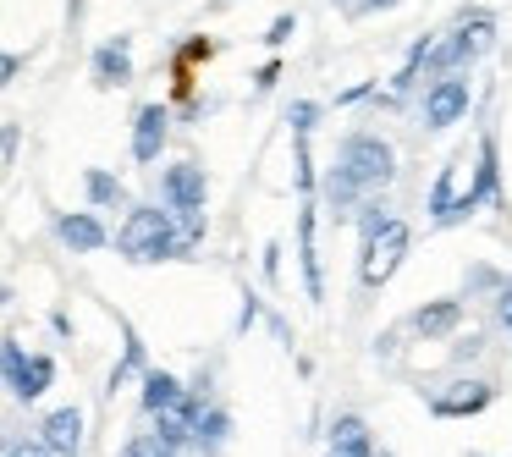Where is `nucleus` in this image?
Masks as SVG:
<instances>
[{"mask_svg":"<svg viewBox=\"0 0 512 457\" xmlns=\"http://www.w3.org/2000/svg\"><path fill=\"white\" fill-rule=\"evenodd\" d=\"M397 177V155L380 133H347L342 149H336V166L325 171V204L336 215H347L364 193H380Z\"/></svg>","mask_w":512,"mask_h":457,"instance_id":"1","label":"nucleus"},{"mask_svg":"<svg viewBox=\"0 0 512 457\" xmlns=\"http://www.w3.org/2000/svg\"><path fill=\"white\" fill-rule=\"evenodd\" d=\"M358 232H364V254H358V281H364V287H386V281L397 276V265L408 259V248H413L408 221L386 215V204H364V221H358Z\"/></svg>","mask_w":512,"mask_h":457,"instance_id":"2","label":"nucleus"},{"mask_svg":"<svg viewBox=\"0 0 512 457\" xmlns=\"http://www.w3.org/2000/svg\"><path fill=\"white\" fill-rule=\"evenodd\" d=\"M116 248H122L127 265H160V259H177V226H171V210H155V204H133L116 232Z\"/></svg>","mask_w":512,"mask_h":457,"instance_id":"3","label":"nucleus"},{"mask_svg":"<svg viewBox=\"0 0 512 457\" xmlns=\"http://www.w3.org/2000/svg\"><path fill=\"white\" fill-rule=\"evenodd\" d=\"M468 105H474L468 72H441V78H430V89H424V127H430V133H446L452 122L468 116Z\"/></svg>","mask_w":512,"mask_h":457,"instance_id":"4","label":"nucleus"},{"mask_svg":"<svg viewBox=\"0 0 512 457\" xmlns=\"http://www.w3.org/2000/svg\"><path fill=\"white\" fill-rule=\"evenodd\" d=\"M160 199H166V210H171V215H182V210H204V199H210L204 166H193V160H177V166H166V177H160Z\"/></svg>","mask_w":512,"mask_h":457,"instance_id":"5","label":"nucleus"},{"mask_svg":"<svg viewBox=\"0 0 512 457\" xmlns=\"http://www.w3.org/2000/svg\"><path fill=\"white\" fill-rule=\"evenodd\" d=\"M166 133H171L166 105H138V116H133V160L138 166H155L160 149H166Z\"/></svg>","mask_w":512,"mask_h":457,"instance_id":"6","label":"nucleus"},{"mask_svg":"<svg viewBox=\"0 0 512 457\" xmlns=\"http://www.w3.org/2000/svg\"><path fill=\"white\" fill-rule=\"evenodd\" d=\"M39 441L50 457H83V408H56L39 419Z\"/></svg>","mask_w":512,"mask_h":457,"instance_id":"7","label":"nucleus"},{"mask_svg":"<svg viewBox=\"0 0 512 457\" xmlns=\"http://www.w3.org/2000/svg\"><path fill=\"white\" fill-rule=\"evenodd\" d=\"M490 402H496V386H490V380H457V391H441L430 408H435V419H474Z\"/></svg>","mask_w":512,"mask_h":457,"instance_id":"8","label":"nucleus"},{"mask_svg":"<svg viewBox=\"0 0 512 457\" xmlns=\"http://www.w3.org/2000/svg\"><path fill=\"white\" fill-rule=\"evenodd\" d=\"M56 237L72 248V254H100L105 243H111V232H105V221L94 210H67L56 215Z\"/></svg>","mask_w":512,"mask_h":457,"instance_id":"9","label":"nucleus"},{"mask_svg":"<svg viewBox=\"0 0 512 457\" xmlns=\"http://www.w3.org/2000/svg\"><path fill=\"white\" fill-rule=\"evenodd\" d=\"M89 67H94V83H100V89H127V83H133V39L127 34L105 39Z\"/></svg>","mask_w":512,"mask_h":457,"instance_id":"10","label":"nucleus"},{"mask_svg":"<svg viewBox=\"0 0 512 457\" xmlns=\"http://www.w3.org/2000/svg\"><path fill=\"white\" fill-rule=\"evenodd\" d=\"M199 408H204L199 391H182L177 402H166V408L149 413V419H155V430L166 435L171 446H188V441H193V424H199Z\"/></svg>","mask_w":512,"mask_h":457,"instance_id":"11","label":"nucleus"},{"mask_svg":"<svg viewBox=\"0 0 512 457\" xmlns=\"http://www.w3.org/2000/svg\"><path fill=\"white\" fill-rule=\"evenodd\" d=\"M496 177H501V166H496V133H485V138H479V155H474V182L463 188V215L479 210L485 199H496Z\"/></svg>","mask_w":512,"mask_h":457,"instance_id":"12","label":"nucleus"},{"mask_svg":"<svg viewBox=\"0 0 512 457\" xmlns=\"http://www.w3.org/2000/svg\"><path fill=\"white\" fill-rule=\"evenodd\" d=\"M298 259H303V292L320 303L325 276H320V248H314V204L309 199H303V215H298Z\"/></svg>","mask_w":512,"mask_h":457,"instance_id":"13","label":"nucleus"},{"mask_svg":"<svg viewBox=\"0 0 512 457\" xmlns=\"http://www.w3.org/2000/svg\"><path fill=\"white\" fill-rule=\"evenodd\" d=\"M50 380H56V358H50V353H28L23 369H17V380H12V397L28 408V402H39L50 391Z\"/></svg>","mask_w":512,"mask_h":457,"instance_id":"14","label":"nucleus"},{"mask_svg":"<svg viewBox=\"0 0 512 457\" xmlns=\"http://www.w3.org/2000/svg\"><path fill=\"white\" fill-rule=\"evenodd\" d=\"M457 320H463V303H457V298H435V303H424V309L413 314V331H419L424 342H441V336L457 331Z\"/></svg>","mask_w":512,"mask_h":457,"instance_id":"15","label":"nucleus"},{"mask_svg":"<svg viewBox=\"0 0 512 457\" xmlns=\"http://www.w3.org/2000/svg\"><path fill=\"white\" fill-rule=\"evenodd\" d=\"M457 177H463V155L446 160L441 177H435V188H430V215H435V221H457V204H463V188H457Z\"/></svg>","mask_w":512,"mask_h":457,"instance_id":"16","label":"nucleus"},{"mask_svg":"<svg viewBox=\"0 0 512 457\" xmlns=\"http://www.w3.org/2000/svg\"><path fill=\"white\" fill-rule=\"evenodd\" d=\"M138 380H144V391H138V408H144V413H160L166 402H177L182 391H188L171 369H149V364L138 369Z\"/></svg>","mask_w":512,"mask_h":457,"instance_id":"17","label":"nucleus"},{"mask_svg":"<svg viewBox=\"0 0 512 457\" xmlns=\"http://www.w3.org/2000/svg\"><path fill=\"white\" fill-rule=\"evenodd\" d=\"M226 435H232V413H226V408H210V402H204L188 446H199V452L210 457V452H221V446H226Z\"/></svg>","mask_w":512,"mask_h":457,"instance_id":"18","label":"nucleus"},{"mask_svg":"<svg viewBox=\"0 0 512 457\" xmlns=\"http://www.w3.org/2000/svg\"><path fill=\"white\" fill-rule=\"evenodd\" d=\"M83 193H89L94 210H122V204H127L122 177H111L105 166H89V171H83Z\"/></svg>","mask_w":512,"mask_h":457,"instance_id":"19","label":"nucleus"},{"mask_svg":"<svg viewBox=\"0 0 512 457\" xmlns=\"http://www.w3.org/2000/svg\"><path fill=\"white\" fill-rule=\"evenodd\" d=\"M430 45H435V34H424V39H413V50L402 56V67H397V78H391V89H386V100H402V94L419 83V72H424V56H430Z\"/></svg>","mask_w":512,"mask_h":457,"instance_id":"20","label":"nucleus"},{"mask_svg":"<svg viewBox=\"0 0 512 457\" xmlns=\"http://www.w3.org/2000/svg\"><path fill=\"white\" fill-rule=\"evenodd\" d=\"M331 446H342V452H375V441H369V424L358 419V413H336Z\"/></svg>","mask_w":512,"mask_h":457,"instance_id":"21","label":"nucleus"},{"mask_svg":"<svg viewBox=\"0 0 512 457\" xmlns=\"http://www.w3.org/2000/svg\"><path fill=\"white\" fill-rule=\"evenodd\" d=\"M468 34V45H474V56H485L490 45H496V17L485 12V6H474V12H463V23H457Z\"/></svg>","mask_w":512,"mask_h":457,"instance_id":"22","label":"nucleus"},{"mask_svg":"<svg viewBox=\"0 0 512 457\" xmlns=\"http://www.w3.org/2000/svg\"><path fill=\"white\" fill-rule=\"evenodd\" d=\"M122 457H182V446H171L160 430H138V435H127Z\"/></svg>","mask_w":512,"mask_h":457,"instance_id":"23","label":"nucleus"},{"mask_svg":"<svg viewBox=\"0 0 512 457\" xmlns=\"http://www.w3.org/2000/svg\"><path fill=\"white\" fill-rule=\"evenodd\" d=\"M122 342H127V353H122V364L111 369V391H116V386H127V380H133L138 369H144V342H138L133 325H122Z\"/></svg>","mask_w":512,"mask_h":457,"instance_id":"24","label":"nucleus"},{"mask_svg":"<svg viewBox=\"0 0 512 457\" xmlns=\"http://www.w3.org/2000/svg\"><path fill=\"white\" fill-rule=\"evenodd\" d=\"M23 342H17V336H0V380H6V386H12L17 380V369H23Z\"/></svg>","mask_w":512,"mask_h":457,"instance_id":"25","label":"nucleus"},{"mask_svg":"<svg viewBox=\"0 0 512 457\" xmlns=\"http://www.w3.org/2000/svg\"><path fill=\"white\" fill-rule=\"evenodd\" d=\"M292 34H298V17H292V12H281L276 23L265 28V45H270V50H281V45H287Z\"/></svg>","mask_w":512,"mask_h":457,"instance_id":"26","label":"nucleus"},{"mask_svg":"<svg viewBox=\"0 0 512 457\" xmlns=\"http://www.w3.org/2000/svg\"><path fill=\"white\" fill-rule=\"evenodd\" d=\"M490 303H496V325L512 336V281H496V298Z\"/></svg>","mask_w":512,"mask_h":457,"instance_id":"27","label":"nucleus"},{"mask_svg":"<svg viewBox=\"0 0 512 457\" xmlns=\"http://www.w3.org/2000/svg\"><path fill=\"white\" fill-rule=\"evenodd\" d=\"M287 122H292V133H314V122H320V105L298 100V105H292V116H287Z\"/></svg>","mask_w":512,"mask_h":457,"instance_id":"28","label":"nucleus"},{"mask_svg":"<svg viewBox=\"0 0 512 457\" xmlns=\"http://www.w3.org/2000/svg\"><path fill=\"white\" fill-rule=\"evenodd\" d=\"M281 83V61H265V67L254 72V94H270Z\"/></svg>","mask_w":512,"mask_h":457,"instance_id":"29","label":"nucleus"},{"mask_svg":"<svg viewBox=\"0 0 512 457\" xmlns=\"http://www.w3.org/2000/svg\"><path fill=\"white\" fill-rule=\"evenodd\" d=\"M0 457H50V446L45 441H17V446H6Z\"/></svg>","mask_w":512,"mask_h":457,"instance_id":"30","label":"nucleus"},{"mask_svg":"<svg viewBox=\"0 0 512 457\" xmlns=\"http://www.w3.org/2000/svg\"><path fill=\"white\" fill-rule=\"evenodd\" d=\"M17 72H23V61H17V56H6V50H0V89H6V83H12Z\"/></svg>","mask_w":512,"mask_h":457,"instance_id":"31","label":"nucleus"},{"mask_svg":"<svg viewBox=\"0 0 512 457\" xmlns=\"http://www.w3.org/2000/svg\"><path fill=\"white\" fill-rule=\"evenodd\" d=\"M265 276H270V281H276V276H281V248H276V243H270V248H265Z\"/></svg>","mask_w":512,"mask_h":457,"instance_id":"32","label":"nucleus"},{"mask_svg":"<svg viewBox=\"0 0 512 457\" xmlns=\"http://www.w3.org/2000/svg\"><path fill=\"white\" fill-rule=\"evenodd\" d=\"M391 6H402V0H364V12H391Z\"/></svg>","mask_w":512,"mask_h":457,"instance_id":"33","label":"nucleus"},{"mask_svg":"<svg viewBox=\"0 0 512 457\" xmlns=\"http://www.w3.org/2000/svg\"><path fill=\"white\" fill-rule=\"evenodd\" d=\"M325 457H375V452H342V446H331Z\"/></svg>","mask_w":512,"mask_h":457,"instance_id":"34","label":"nucleus"},{"mask_svg":"<svg viewBox=\"0 0 512 457\" xmlns=\"http://www.w3.org/2000/svg\"><path fill=\"white\" fill-rule=\"evenodd\" d=\"M6 298H12V281L0 276V309H6Z\"/></svg>","mask_w":512,"mask_h":457,"instance_id":"35","label":"nucleus"},{"mask_svg":"<svg viewBox=\"0 0 512 457\" xmlns=\"http://www.w3.org/2000/svg\"><path fill=\"white\" fill-rule=\"evenodd\" d=\"M380 457H391V452H380Z\"/></svg>","mask_w":512,"mask_h":457,"instance_id":"36","label":"nucleus"}]
</instances>
